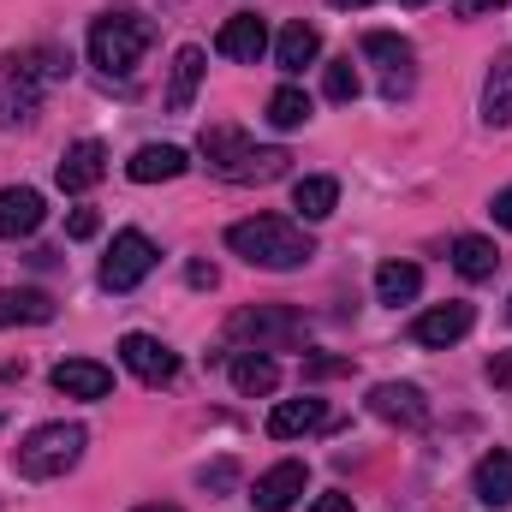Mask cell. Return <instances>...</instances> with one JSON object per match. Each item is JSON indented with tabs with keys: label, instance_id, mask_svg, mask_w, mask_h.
Returning <instances> with one entry per match:
<instances>
[{
	"label": "cell",
	"instance_id": "17",
	"mask_svg": "<svg viewBox=\"0 0 512 512\" xmlns=\"http://www.w3.org/2000/svg\"><path fill=\"white\" fill-rule=\"evenodd\" d=\"M215 48H221L227 60H239V66H256V60H262V48H268V24H262L256 12H239V18H227V24H221Z\"/></svg>",
	"mask_w": 512,
	"mask_h": 512
},
{
	"label": "cell",
	"instance_id": "23",
	"mask_svg": "<svg viewBox=\"0 0 512 512\" xmlns=\"http://www.w3.org/2000/svg\"><path fill=\"white\" fill-rule=\"evenodd\" d=\"M203 66H209V60H203V48H179V54H173V84H167V108H173V114H185V108L197 102Z\"/></svg>",
	"mask_w": 512,
	"mask_h": 512
},
{
	"label": "cell",
	"instance_id": "18",
	"mask_svg": "<svg viewBox=\"0 0 512 512\" xmlns=\"http://www.w3.org/2000/svg\"><path fill=\"white\" fill-rule=\"evenodd\" d=\"M185 167H191V161H185L179 143H143V149L126 161V179H137V185H161V179H179Z\"/></svg>",
	"mask_w": 512,
	"mask_h": 512
},
{
	"label": "cell",
	"instance_id": "31",
	"mask_svg": "<svg viewBox=\"0 0 512 512\" xmlns=\"http://www.w3.org/2000/svg\"><path fill=\"white\" fill-rule=\"evenodd\" d=\"M346 370H352L346 358H310V364H304V376H310V382H316V376H346Z\"/></svg>",
	"mask_w": 512,
	"mask_h": 512
},
{
	"label": "cell",
	"instance_id": "24",
	"mask_svg": "<svg viewBox=\"0 0 512 512\" xmlns=\"http://www.w3.org/2000/svg\"><path fill=\"white\" fill-rule=\"evenodd\" d=\"M483 120L489 126H512V48L489 66V78H483Z\"/></svg>",
	"mask_w": 512,
	"mask_h": 512
},
{
	"label": "cell",
	"instance_id": "12",
	"mask_svg": "<svg viewBox=\"0 0 512 512\" xmlns=\"http://www.w3.org/2000/svg\"><path fill=\"white\" fill-rule=\"evenodd\" d=\"M102 173H108V149H102L96 137H78V143L60 155V167H54V179H60V191H66V197H78V191L102 185Z\"/></svg>",
	"mask_w": 512,
	"mask_h": 512
},
{
	"label": "cell",
	"instance_id": "1",
	"mask_svg": "<svg viewBox=\"0 0 512 512\" xmlns=\"http://www.w3.org/2000/svg\"><path fill=\"white\" fill-rule=\"evenodd\" d=\"M227 251L245 256L251 268H268V274H286V268H304L316 245H310V233L298 227V221H286V215H251V221H233L227 227Z\"/></svg>",
	"mask_w": 512,
	"mask_h": 512
},
{
	"label": "cell",
	"instance_id": "40",
	"mask_svg": "<svg viewBox=\"0 0 512 512\" xmlns=\"http://www.w3.org/2000/svg\"><path fill=\"white\" fill-rule=\"evenodd\" d=\"M507 322H512V298H507Z\"/></svg>",
	"mask_w": 512,
	"mask_h": 512
},
{
	"label": "cell",
	"instance_id": "27",
	"mask_svg": "<svg viewBox=\"0 0 512 512\" xmlns=\"http://www.w3.org/2000/svg\"><path fill=\"white\" fill-rule=\"evenodd\" d=\"M477 495L489 501V507H512V453H483L477 459Z\"/></svg>",
	"mask_w": 512,
	"mask_h": 512
},
{
	"label": "cell",
	"instance_id": "20",
	"mask_svg": "<svg viewBox=\"0 0 512 512\" xmlns=\"http://www.w3.org/2000/svg\"><path fill=\"white\" fill-rule=\"evenodd\" d=\"M227 370H233V387H239L245 399H268V393L280 387V364H274L268 352H239Z\"/></svg>",
	"mask_w": 512,
	"mask_h": 512
},
{
	"label": "cell",
	"instance_id": "7",
	"mask_svg": "<svg viewBox=\"0 0 512 512\" xmlns=\"http://www.w3.org/2000/svg\"><path fill=\"white\" fill-rule=\"evenodd\" d=\"M364 54L382 66V96L387 102L411 96V84H417V54H411L405 36H393V30H370V36H364Z\"/></svg>",
	"mask_w": 512,
	"mask_h": 512
},
{
	"label": "cell",
	"instance_id": "33",
	"mask_svg": "<svg viewBox=\"0 0 512 512\" xmlns=\"http://www.w3.org/2000/svg\"><path fill=\"white\" fill-rule=\"evenodd\" d=\"M489 382L512 393V352H495V358H489Z\"/></svg>",
	"mask_w": 512,
	"mask_h": 512
},
{
	"label": "cell",
	"instance_id": "34",
	"mask_svg": "<svg viewBox=\"0 0 512 512\" xmlns=\"http://www.w3.org/2000/svg\"><path fill=\"white\" fill-rule=\"evenodd\" d=\"M459 6V18H483V12H501L507 0H453Z\"/></svg>",
	"mask_w": 512,
	"mask_h": 512
},
{
	"label": "cell",
	"instance_id": "5",
	"mask_svg": "<svg viewBox=\"0 0 512 512\" xmlns=\"http://www.w3.org/2000/svg\"><path fill=\"white\" fill-rule=\"evenodd\" d=\"M149 42H155V24L137 18V12H102V18L90 24V60H96L108 78H131L137 60L149 54Z\"/></svg>",
	"mask_w": 512,
	"mask_h": 512
},
{
	"label": "cell",
	"instance_id": "4",
	"mask_svg": "<svg viewBox=\"0 0 512 512\" xmlns=\"http://www.w3.org/2000/svg\"><path fill=\"white\" fill-rule=\"evenodd\" d=\"M60 72H66V60H60L54 48H42V54H6V60H0V126H24V120L36 114L42 90H48Z\"/></svg>",
	"mask_w": 512,
	"mask_h": 512
},
{
	"label": "cell",
	"instance_id": "26",
	"mask_svg": "<svg viewBox=\"0 0 512 512\" xmlns=\"http://www.w3.org/2000/svg\"><path fill=\"white\" fill-rule=\"evenodd\" d=\"M453 268H459L465 280H489V274L501 268L495 239H483V233H465V239H453Z\"/></svg>",
	"mask_w": 512,
	"mask_h": 512
},
{
	"label": "cell",
	"instance_id": "2",
	"mask_svg": "<svg viewBox=\"0 0 512 512\" xmlns=\"http://www.w3.org/2000/svg\"><path fill=\"white\" fill-rule=\"evenodd\" d=\"M203 161H209V173H221V179H233V185H268V179H280L286 173V149H256L251 137L239 126H203Z\"/></svg>",
	"mask_w": 512,
	"mask_h": 512
},
{
	"label": "cell",
	"instance_id": "3",
	"mask_svg": "<svg viewBox=\"0 0 512 512\" xmlns=\"http://www.w3.org/2000/svg\"><path fill=\"white\" fill-rule=\"evenodd\" d=\"M84 441H90L84 423H42V429H30L12 447V471L30 477V483H54V477H66L84 459Z\"/></svg>",
	"mask_w": 512,
	"mask_h": 512
},
{
	"label": "cell",
	"instance_id": "6",
	"mask_svg": "<svg viewBox=\"0 0 512 512\" xmlns=\"http://www.w3.org/2000/svg\"><path fill=\"white\" fill-rule=\"evenodd\" d=\"M304 334H310V322H304L292 304H245V310H233V322H227V340H239V346H251V352L298 346Z\"/></svg>",
	"mask_w": 512,
	"mask_h": 512
},
{
	"label": "cell",
	"instance_id": "39",
	"mask_svg": "<svg viewBox=\"0 0 512 512\" xmlns=\"http://www.w3.org/2000/svg\"><path fill=\"white\" fill-rule=\"evenodd\" d=\"M405 6H429V0H405Z\"/></svg>",
	"mask_w": 512,
	"mask_h": 512
},
{
	"label": "cell",
	"instance_id": "11",
	"mask_svg": "<svg viewBox=\"0 0 512 512\" xmlns=\"http://www.w3.org/2000/svg\"><path fill=\"white\" fill-rule=\"evenodd\" d=\"M304 489H310V471H304L298 459H280L274 471H262V477H256L251 501H256V512H292Z\"/></svg>",
	"mask_w": 512,
	"mask_h": 512
},
{
	"label": "cell",
	"instance_id": "25",
	"mask_svg": "<svg viewBox=\"0 0 512 512\" xmlns=\"http://www.w3.org/2000/svg\"><path fill=\"white\" fill-rule=\"evenodd\" d=\"M417 292H423V268H417V262H382V268H376V298H382V304L399 310V304H411Z\"/></svg>",
	"mask_w": 512,
	"mask_h": 512
},
{
	"label": "cell",
	"instance_id": "22",
	"mask_svg": "<svg viewBox=\"0 0 512 512\" xmlns=\"http://www.w3.org/2000/svg\"><path fill=\"white\" fill-rule=\"evenodd\" d=\"M54 322V298L48 292H0V328H42Z\"/></svg>",
	"mask_w": 512,
	"mask_h": 512
},
{
	"label": "cell",
	"instance_id": "15",
	"mask_svg": "<svg viewBox=\"0 0 512 512\" xmlns=\"http://www.w3.org/2000/svg\"><path fill=\"white\" fill-rule=\"evenodd\" d=\"M54 387L66 399H108L114 393V370L96 364V358H66V364H54Z\"/></svg>",
	"mask_w": 512,
	"mask_h": 512
},
{
	"label": "cell",
	"instance_id": "13",
	"mask_svg": "<svg viewBox=\"0 0 512 512\" xmlns=\"http://www.w3.org/2000/svg\"><path fill=\"white\" fill-rule=\"evenodd\" d=\"M370 411H376L382 423L417 429V423L429 417V399H423V387H411V382H382V387H370Z\"/></svg>",
	"mask_w": 512,
	"mask_h": 512
},
{
	"label": "cell",
	"instance_id": "36",
	"mask_svg": "<svg viewBox=\"0 0 512 512\" xmlns=\"http://www.w3.org/2000/svg\"><path fill=\"white\" fill-rule=\"evenodd\" d=\"M489 215H495L501 227H512V185L501 191V197H495V203H489Z\"/></svg>",
	"mask_w": 512,
	"mask_h": 512
},
{
	"label": "cell",
	"instance_id": "38",
	"mask_svg": "<svg viewBox=\"0 0 512 512\" xmlns=\"http://www.w3.org/2000/svg\"><path fill=\"white\" fill-rule=\"evenodd\" d=\"M131 512H179V507H131Z\"/></svg>",
	"mask_w": 512,
	"mask_h": 512
},
{
	"label": "cell",
	"instance_id": "10",
	"mask_svg": "<svg viewBox=\"0 0 512 512\" xmlns=\"http://www.w3.org/2000/svg\"><path fill=\"white\" fill-rule=\"evenodd\" d=\"M120 364L149 387H167L173 376H179V352L161 346L155 334H126V340H120Z\"/></svg>",
	"mask_w": 512,
	"mask_h": 512
},
{
	"label": "cell",
	"instance_id": "37",
	"mask_svg": "<svg viewBox=\"0 0 512 512\" xmlns=\"http://www.w3.org/2000/svg\"><path fill=\"white\" fill-rule=\"evenodd\" d=\"M328 6H340V12H358V6H376V0H328Z\"/></svg>",
	"mask_w": 512,
	"mask_h": 512
},
{
	"label": "cell",
	"instance_id": "30",
	"mask_svg": "<svg viewBox=\"0 0 512 512\" xmlns=\"http://www.w3.org/2000/svg\"><path fill=\"white\" fill-rule=\"evenodd\" d=\"M66 233H72V239H96V233H102V215H96V209H72Z\"/></svg>",
	"mask_w": 512,
	"mask_h": 512
},
{
	"label": "cell",
	"instance_id": "14",
	"mask_svg": "<svg viewBox=\"0 0 512 512\" xmlns=\"http://www.w3.org/2000/svg\"><path fill=\"white\" fill-rule=\"evenodd\" d=\"M42 215H48L42 191H30V185H6L0 191V239H30L42 227Z\"/></svg>",
	"mask_w": 512,
	"mask_h": 512
},
{
	"label": "cell",
	"instance_id": "19",
	"mask_svg": "<svg viewBox=\"0 0 512 512\" xmlns=\"http://www.w3.org/2000/svg\"><path fill=\"white\" fill-rule=\"evenodd\" d=\"M316 54H322V30H316V24H304V18H292V24L280 30V42H274L280 72H304Z\"/></svg>",
	"mask_w": 512,
	"mask_h": 512
},
{
	"label": "cell",
	"instance_id": "35",
	"mask_svg": "<svg viewBox=\"0 0 512 512\" xmlns=\"http://www.w3.org/2000/svg\"><path fill=\"white\" fill-rule=\"evenodd\" d=\"M310 512H358V507H352V495H316Z\"/></svg>",
	"mask_w": 512,
	"mask_h": 512
},
{
	"label": "cell",
	"instance_id": "9",
	"mask_svg": "<svg viewBox=\"0 0 512 512\" xmlns=\"http://www.w3.org/2000/svg\"><path fill=\"white\" fill-rule=\"evenodd\" d=\"M471 328H477V310L453 298V304H435V310H423V316L411 322V340H417V346H429V352H447V346H459Z\"/></svg>",
	"mask_w": 512,
	"mask_h": 512
},
{
	"label": "cell",
	"instance_id": "28",
	"mask_svg": "<svg viewBox=\"0 0 512 512\" xmlns=\"http://www.w3.org/2000/svg\"><path fill=\"white\" fill-rule=\"evenodd\" d=\"M310 120V96L298 90V84H280L274 96H268V126L274 131H298Z\"/></svg>",
	"mask_w": 512,
	"mask_h": 512
},
{
	"label": "cell",
	"instance_id": "16",
	"mask_svg": "<svg viewBox=\"0 0 512 512\" xmlns=\"http://www.w3.org/2000/svg\"><path fill=\"white\" fill-rule=\"evenodd\" d=\"M310 429H328V405L322 399H280L274 411H268V435L274 441H298V435H310Z\"/></svg>",
	"mask_w": 512,
	"mask_h": 512
},
{
	"label": "cell",
	"instance_id": "32",
	"mask_svg": "<svg viewBox=\"0 0 512 512\" xmlns=\"http://www.w3.org/2000/svg\"><path fill=\"white\" fill-rule=\"evenodd\" d=\"M233 477H239V471H233V465L221 459V465H209V471H203L197 483H203V489H233Z\"/></svg>",
	"mask_w": 512,
	"mask_h": 512
},
{
	"label": "cell",
	"instance_id": "8",
	"mask_svg": "<svg viewBox=\"0 0 512 512\" xmlns=\"http://www.w3.org/2000/svg\"><path fill=\"white\" fill-rule=\"evenodd\" d=\"M149 268H155V245L143 233H114V251L102 256V286L108 292H131Z\"/></svg>",
	"mask_w": 512,
	"mask_h": 512
},
{
	"label": "cell",
	"instance_id": "29",
	"mask_svg": "<svg viewBox=\"0 0 512 512\" xmlns=\"http://www.w3.org/2000/svg\"><path fill=\"white\" fill-rule=\"evenodd\" d=\"M322 90H328V102H358V66L352 60H328Z\"/></svg>",
	"mask_w": 512,
	"mask_h": 512
},
{
	"label": "cell",
	"instance_id": "21",
	"mask_svg": "<svg viewBox=\"0 0 512 512\" xmlns=\"http://www.w3.org/2000/svg\"><path fill=\"white\" fill-rule=\"evenodd\" d=\"M334 203H340V185H334L328 173H304V179L292 185V209H298V221H328Z\"/></svg>",
	"mask_w": 512,
	"mask_h": 512
}]
</instances>
